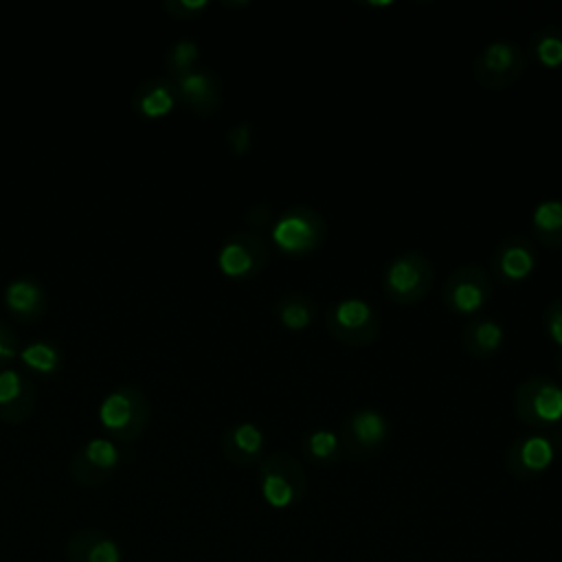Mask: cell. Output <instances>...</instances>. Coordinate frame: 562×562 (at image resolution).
<instances>
[{
  "label": "cell",
  "mask_w": 562,
  "mask_h": 562,
  "mask_svg": "<svg viewBox=\"0 0 562 562\" xmlns=\"http://www.w3.org/2000/svg\"><path fill=\"white\" fill-rule=\"evenodd\" d=\"M432 263L417 250H406L386 263L382 288L386 296L402 305L419 303L432 288Z\"/></svg>",
  "instance_id": "cell-1"
},
{
  "label": "cell",
  "mask_w": 562,
  "mask_h": 562,
  "mask_svg": "<svg viewBox=\"0 0 562 562\" xmlns=\"http://www.w3.org/2000/svg\"><path fill=\"white\" fill-rule=\"evenodd\" d=\"M327 235L323 215L312 206L285 209L272 224V244L292 257L314 252Z\"/></svg>",
  "instance_id": "cell-2"
},
{
  "label": "cell",
  "mask_w": 562,
  "mask_h": 562,
  "mask_svg": "<svg viewBox=\"0 0 562 562\" xmlns=\"http://www.w3.org/2000/svg\"><path fill=\"white\" fill-rule=\"evenodd\" d=\"M325 325L329 336L347 347H367L380 334V316L375 307L360 296L336 301L327 310Z\"/></svg>",
  "instance_id": "cell-3"
},
{
  "label": "cell",
  "mask_w": 562,
  "mask_h": 562,
  "mask_svg": "<svg viewBox=\"0 0 562 562\" xmlns=\"http://www.w3.org/2000/svg\"><path fill=\"white\" fill-rule=\"evenodd\" d=\"M514 413L536 428L562 422V386L547 375L527 378L514 391Z\"/></svg>",
  "instance_id": "cell-4"
},
{
  "label": "cell",
  "mask_w": 562,
  "mask_h": 562,
  "mask_svg": "<svg viewBox=\"0 0 562 562\" xmlns=\"http://www.w3.org/2000/svg\"><path fill=\"white\" fill-rule=\"evenodd\" d=\"M525 53L509 40H494L474 59V79L487 90H505L525 72Z\"/></svg>",
  "instance_id": "cell-5"
},
{
  "label": "cell",
  "mask_w": 562,
  "mask_h": 562,
  "mask_svg": "<svg viewBox=\"0 0 562 562\" xmlns=\"http://www.w3.org/2000/svg\"><path fill=\"white\" fill-rule=\"evenodd\" d=\"M492 296V279L479 263L459 266L443 283V305L459 316H476Z\"/></svg>",
  "instance_id": "cell-6"
},
{
  "label": "cell",
  "mask_w": 562,
  "mask_h": 562,
  "mask_svg": "<svg viewBox=\"0 0 562 562\" xmlns=\"http://www.w3.org/2000/svg\"><path fill=\"white\" fill-rule=\"evenodd\" d=\"M259 474L261 494L268 501V505L283 509L301 501L305 492V472L294 457L285 452H272L261 461Z\"/></svg>",
  "instance_id": "cell-7"
},
{
  "label": "cell",
  "mask_w": 562,
  "mask_h": 562,
  "mask_svg": "<svg viewBox=\"0 0 562 562\" xmlns=\"http://www.w3.org/2000/svg\"><path fill=\"white\" fill-rule=\"evenodd\" d=\"M268 246L257 233H235L231 235L220 252H217V266L226 277L233 279H248L259 274L268 263Z\"/></svg>",
  "instance_id": "cell-8"
},
{
  "label": "cell",
  "mask_w": 562,
  "mask_h": 562,
  "mask_svg": "<svg viewBox=\"0 0 562 562\" xmlns=\"http://www.w3.org/2000/svg\"><path fill=\"white\" fill-rule=\"evenodd\" d=\"M494 277L505 285L527 281L538 266L536 244L525 235H509L494 248L490 257Z\"/></svg>",
  "instance_id": "cell-9"
},
{
  "label": "cell",
  "mask_w": 562,
  "mask_h": 562,
  "mask_svg": "<svg viewBox=\"0 0 562 562\" xmlns=\"http://www.w3.org/2000/svg\"><path fill=\"white\" fill-rule=\"evenodd\" d=\"M389 437V419L375 408H358L342 422L340 443L353 457H367L380 450Z\"/></svg>",
  "instance_id": "cell-10"
},
{
  "label": "cell",
  "mask_w": 562,
  "mask_h": 562,
  "mask_svg": "<svg viewBox=\"0 0 562 562\" xmlns=\"http://www.w3.org/2000/svg\"><path fill=\"white\" fill-rule=\"evenodd\" d=\"M555 450L547 435H525L507 450V468L514 476L529 479L542 474L553 463Z\"/></svg>",
  "instance_id": "cell-11"
},
{
  "label": "cell",
  "mask_w": 562,
  "mask_h": 562,
  "mask_svg": "<svg viewBox=\"0 0 562 562\" xmlns=\"http://www.w3.org/2000/svg\"><path fill=\"white\" fill-rule=\"evenodd\" d=\"M503 342H505V329L496 318H490V316H472L461 331V345L465 353L479 360L496 356Z\"/></svg>",
  "instance_id": "cell-12"
},
{
  "label": "cell",
  "mask_w": 562,
  "mask_h": 562,
  "mask_svg": "<svg viewBox=\"0 0 562 562\" xmlns=\"http://www.w3.org/2000/svg\"><path fill=\"white\" fill-rule=\"evenodd\" d=\"M68 560L70 562H121V547L103 531L83 529L68 540Z\"/></svg>",
  "instance_id": "cell-13"
},
{
  "label": "cell",
  "mask_w": 562,
  "mask_h": 562,
  "mask_svg": "<svg viewBox=\"0 0 562 562\" xmlns=\"http://www.w3.org/2000/svg\"><path fill=\"white\" fill-rule=\"evenodd\" d=\"M263 443H266V439H263V432L257 424L239 422V424L231 426L224 432L222 450H224L226 459H231L233 463L246 465V463H252L261 457Z\"/></svg>",
  "instance_id": "cell-14"
},
{
  "label": "cell",
  "mask_w": 562,
  "mask_h": 562,
  "mask_svg": "<svg viewBox=\"0 0 562 562\" xmlns=\"http://www.w3.org/2000/svg\"><path fill=\"white\" fill-rule=\"evenodd\" d=\"M182 97L200 112H211L220 103V83L206 70H189L178 79Z\"/></svg>",
  "instance_id": "cell-15"
},
{
  "label": "cell",
  "mask_w": 562,
  "mask_h": 562,
  "mask_svg": "<svg viewBox=\"0 0 562 562\" xmlns=\"http://www.w3.org/2000/svg\"><path fill=\"white\" fill-rule=\"evenodd\" d=\"M531 228L536 237L555 250H562V200L549 198L533 206Z\"/></svg>",
  "instance_id": "cell-16"
},
{
  "label": "cell",
  "mask_w": 562,
  "mask_h": 562,
  "mask_svg": "<svg viewBox=\"0 0 562 562\" xmlns=\"http://www.w3.org/2000/svg\"><path fill=\"white\" fill-rule=\"evenodd\" d=\"M116 461H119L116 446L103 437L90 439L75 459V463H86L88 474L83 476V483H94L92 474H97V483L103 481L108 476V472L116 465Z\"/></svg>",
  "instance_id": "cell-17"
},
{
  "label": "cell",
  "mask_w": 562,
  "mask_h": 562,
  "mask_svg": "<svg viewBox=\"0 0 562 562\" xmlns=\"http://www.w3.org/2000/svg\"><path fill=\"white\" fill-rule=\"evenodd\" d=\"M274 314L279 318V323L290 329V331H303L307 329L314 318H316V307L312 303L310 296L299 294V292H290L283 294L277 305H274Z\"/></svg>",
  "instance_id": "cell-18"
},
{
  "label": "cell",
  "mask_w": 562,
  "mask_h": 562,
  "mask_svg": "<svg viewBox=\"0 0 562 562\" xmlns=\"http://www.w3.org/2000/svg\"><path fill=\"white\" fill-rule=\"evenodd\" d=\"M99 417H101V424L112 430L114 435H123L127 437V428L132 424V400H130V391H112L101 408H99Z\"/></svg>",
  "instance_id": "cell-19"
},
{
  "label": "cell",
  "mask_w": 562,
  "mask_h": 562,
  "mask_svg": "<svg viewBox=\"0 0 562 562\" xmlns=\"http://www.w3.org/2000/svg\"><path fill=\"white\" fill-rule=\"evenodd\" d=\"M529 48L542 68H560L562 66V29L544 26L536 31Z\"/></svg>",
  "instance_id": "cell-20"
},
{
  "label": "cell",
  "mask_w": 562,
  "mask_h": 562,
  "mask_svg": "<svg viewBox=\"0 0 562 562\" xmlns=\"http://www.w3.org/2000/svg\"><path fill=\"white\" fill-rule=\"evenodd\" d=\"M340 437L334 430H325V428H316L303 435L301 439V448L307 454V459L316 461V463H329L334 459H338L340 454Z\"/></svg>",
  "instance_id": "cell-21"
},
{
  "label": "cell",
  "mask_w": 562,
  "mask_h": 562,
  "mask_svg": "<svg viewBox=\"0 0 562 562\" xmlns=\"http://www.w3.org/2000/svg\"><path fill=\"white\" fill-rule=\"evenodd\" d=\"M4 299L11 310H15L20 314H31L37 307V303L42 301V292H40L37 283H33L31 279H15L7 285Z\"/></svg>",
  "instance_id": "cell-22"
},
{
  "label": "cell",
  "mask_w": 562,
  "mask_h": 562,
  "mask_svg": "<svg viewBox=\"0 0 562 562\" xmlns=\"http://www.w3.org/2000/svg\"><path fill=\"white\" fill-rule=\"evenodd\" d=\"M20 358L37 369V371H53L57 367V360H59V353L53 345L48 342H31L26 345L22 351H20Z\"/></svg>",
  "instance_id": "cell-23"
},
{
  "label": "cell",
  "mask_w": 562,
  "mask_h": 562,
  "mask_svg": "<svg viewBox=\"0 0 562 562\" xmlns=\"http://www.w3.org/2000/svg\"><path fill=\"white\" fill-rule=\"evenodd\" d=\"M171 105H173V94H171V90L167 86H154L140 99V110L147 116L167 114L171 110Z\"/></svg>",
  "instance_id": "cell-24"
},
{
  "label": "cell",
  "mask_w": 562,
  "mask_h": 562,
  "mask_svg": "<svg viewBox=\"0 0 562 562\" xmlns=\"http://www.w3.org/2000/svg\"><path fill=\"white\" fill-rule=\"evenodd\" d=\"M542 321H544V329L549 334V338L562 349V296L553 299L544 314H542Z\"/></svg>",
  "instance_id": "cell-25"
},
{
  "label": "cell",
  "mask_w": 562,
  "mask_h": 562,
  "mask_svg": "<svg viewBox=\"0 0 562 562\" xmlns=\"http://www.w3.org/2000/svg\"><path fill=\"white\" fill-rule=\"evenodd\" d=\"M195 59H198V44L191 40L178 42L169 55V61L176 66L178 72H189Z\"/></svg>",
  "instance_id": "cell-26"
},
{
  "label": "cell",
  "mask_w": 562,
  "mask_h": 562,
  "mask_svg": "<svg viewBox=\"0 0 562 562\" xmlns=\"http://www.w3.org/2000/svg\"><path fill=\"white\" fill-rule=\"evenodd\" d=\"M228 147L235 156H241L246 154L250 147H252V125L248 121L235 125L231 132H228Z\"/></svg>",
  "instance_id": "cell-27"
},
{
  "label": "cell",
  "mask_w": 562,
  "mask_h": 562,
  "mask_svg": "<svg viewBox=\"0 0 562 562\" xmlns=\"http://www.w3.org/2000/svg\"><path fill=\"white\" fill-rule=\"evenodd\" d=\"M22 391V378L13 369L0 371V404L13 402Z\"/></svg>",
  "instance_id": "cell-28"
},
{
  "label": "cell",
  "mask_w": 562,
  "mask_h": 562,
  "mask_svg": "<svg viewBox=\"0 0 562 562\" xmlns=\"http://www.w3.org/2000/svg\"><path fill=\"white\" fill-rule=\"evenodd\" d=\"M204 7H206V0H178L176 4H169V9L178 11L180 15H191Z\"/></svg>",
  "instance_id": "cell-29"
},
{
  "label": "cell",
  "mask_w": 562,
  "mask_h": 562,
  "mask_svg": "<svg viewBox=\"0 0 562 562\" xmlns=\"http://www.w3.org/2000/svg\"><path fill=\"white\" fill-rule=\"evenodd\" d=\"M248 222H252L255 226H263L270 222V209L263 204H257L248 211Z\"/></svg>",
  "instance_id": "cell-30"
},
{
  "label": "cell",
  "mask_w": 562,
  "mask_h": 562,
  "mask_svg": "<svg viewBox=\"0 0 562 562\" xmlns=\"http://www.w3.org/2000/svg\"><path fill=\"white\" fill-rule=\"evenodd\" d=\"M11 356H15L13 347H9V345L2 340V336H0V358H11Z\"/></svg>",
  "instance_id": "cell-31"
},
{
  "label": "cell",
  "mask_w": 562,
  "mask_h": 562,
  "mask_svg": "<svg viewBox=\"0 0 562 562\" xmlns=\"http://www.w3.org/2000/svg\"><path fill=\"white\" fill-rule=\"evenodd\" d=\"M549 439H551V443H553V450L562 452V428H560V430H555V435H553V437H549Z\"/></svg>",
  "instance_id": "cell-32"
},
{
  "label": "cell",
  "mask_w": 562,
  "mask_h": 562,
  "mask_svg": "<svg viewBox=\"0 0 562 562\" xmlns=\"http://www.w3.org/2000/svg\"><path fill=\"white\" fill-rule=\"evenodd\" d=\"M558 371H560V375H562V349H560V358H558Z\"/></svg>",
  "instance_id": "cell-33"
}]
</instances>
